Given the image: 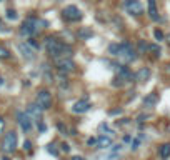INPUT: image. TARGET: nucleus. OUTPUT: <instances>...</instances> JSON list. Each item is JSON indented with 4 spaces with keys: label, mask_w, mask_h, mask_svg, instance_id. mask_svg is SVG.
<instances>
[{
    "label": "nucleus",
    "mask_w": 170,
    "mask_h": 160,
    "mask_svg": "<svg viewBox=\"0 0 170 160\" xmlns=\"http://www.w3.org/2000/svg\"><path fill=\"white\" fill-rule=\"evenodd\" d=\"M40 25H45L47 27V22H42L38 20L37 17H27L25 22L22 23L20 27V35H27V37H33L35 33L38 32Z\"/></svg>",
    "instance_id": "1"
},
{
    "label": "nucleus",
    "mask_w": 170,
    "mask_h": 160,
    "mask_svg": "<svg viewBox=\"0 0 170 160\" xmlns=\"http://www.w3.org/2000/svg\"><path fill=\"white\" fill-rule=\"evenodd\" d=\"M62 48H64V42H60L59 38H55V37L45 38V50L52 59H57V57L62 55Z\"/></svg>",
    "instance_id": "2"
},
{
    "label": "nucleus",
    "mask_w": 170,
    "mask_h": 160,
    "mask_svg": "<svg viewBox=\"0 0 170 160\" xmlns=\"http://www.w3.org/2000/svg\"><path fill=\"white\" fill-rule=\"evenodd\" d=\"M137 50L130 42H120V53H119V59H122L125 62H134L137 59Z\"/></svg>",
    "instance_id": "3"
},
{
    "label": "nucleus",
    "mask_w": 170,
    "mask_h": 160,
    "mask_svg": "<svg viewBox=\"0 0 170 160\" xmlns=\"http://www.w3.org/2000/svg\"><path fill=\"white\" fill-rule=\"evenodd\" d=\"M53 60H55V65H57L60 74H69V72L75 70V62L72 59H69V57H57Z\"/></svg>",
    "instance_id": "4"
},
{
    "label": "nucleus",
    "mask_w": 170,
    "mask_h": 160,
    "mask_svg": "<svg viewBox=\"0 0 170 160\" xmlns=\"http://www.w3.org/2000/svg\"><path fill=\"white\" fill-rule=\"evenodd\" d=\"M62 17H64L67 22H79V20L84 18L82 12L75 5H67L64 10H62Z\"/></svg>",
    "instance_id": "5"
},
{
    "label": "nucleus",
    "mask_w": 170,
    "mask_h": 160,
    "mask_svg": "<svg viewBox=\"0 0 170 160\" xmlns=\"http://www.w3.org/2000/svg\"><path fill=\"white\" fill-rule=\"evenodd\" d=\"M2 148H3L5 153L15 152V148H17V133L15 132L5 133V137H3V140H2Z\"/></svg>",
    "instance_id": "6"
},
{
    "label": "nucleus",
    "mask_w": 170,
    "mask_h": 160,
    "mask_svg": "<svg viewBox=\"0 0 170 160\" xmlns=\"http://www.w3.org/2000/svg\"><path fill=\"white\" fill-rule=\"evenodd\" d=\"M35 104L40 107L42 110H48L52 107V94L48 90H38Z\"/></svg>",
    "instance_id": "7"
},
{
    "label": "nucleus",
    "mask_w": 170,
    "mask_h": 160,
    "mask_svg": "<svg viewBox=\"0 0 170 160\" xmlns=\"http://www.w3.org/2000/svg\"><path fill=\"white\" fill-rule=\"evenodd\" d=\"M125 10H127L130 15L138 17V15L143 13V5L138 2V0H127V2H125Z\"/></svg>",
    "instance_id": "8"
},
{
    "label": "nucleus",
    "mask_w": 170,
    "mask_h": 160,
    "mask_svg": "<svg viewBox=\"0 0 170 160\" xmlns=\"http://www.w3.org/2000/svg\"><path fill=\"white\" fill-rule=\"evenodd\" d=\"M17 122H18L20 128H22L25 133H28V132L32 130V119L28 117V114H25V112H18V114H17Z\"/></svg>",
    "instance_id": "9"
},
{
    "label": "nucleus",
    "mask_w": 170,
    "mask_h": 160,
    "mask_svg": "<svg viewBox=\"0 0 170 160\" xmlns=\"http://www.w3.org/2000/svg\"><path fill=\"white\" fill-rule=\"evenodd\" d=\"M90 102H89V99L87 97H84V99H80V100H77L75 104H74V107H72V112L74 114H85V112H89L90 110Z\"/></svg>",
    "instance_id": "10"
},
{
    "label": "nucleus",
    "mask_w": 170,
    "mask_h": 160,
    "mask_svg": "<svg viewBox=\"0 0 170 160\" xmlns=\"http://www.w3.org/2000/svg\"><path fill=\"white\" fill-rule=\"evenodd\" d=\"M115 70H117V75H120L125 82L135 80V74H132V70L127 65H115Z\"/></svg>",
    "instance_id": "11"
},
{
    "label": "nucleus",
    "mask_w": 170,
    "mask_h": 160,
    "mask_svg": "<svg viewBox=\"0 0 170 160\" xmlns=\"http://www.w3.org/2000/svg\"><path fill=\"white\" fill-rule=\"evenodd\" d=\"M17 48H18V52L22 53V57H23V59L32 60L33 57H35V53H33L35 50H33V48H32L30 45H28V43H23V42H20V43L17 45Z\"/></svg>",
    "instance_id": "12"
},
{
    "label": "nucleus",
    "mask_w": 170,
    "mask_h": 160,
    "mask_svg": "<svg viewBox=\"0 0 170 160\" xmlns=\"http://www.w3.org/2000/svg\"><path fill=\"white\" fill-rule=\"evenodd\" d=\"M27 114H28V117H30L32 120L35 119L37 122H40V115H42V109L38 107L37 104H30L27 107Z\"/></svg>",
    "instance_id": "13"
},
{
    "label": "nucleus",
    "mask_w": 170,
    "mask_h": 160,
    "mask_svg": "<svg viewBox=\"0 0 170 160\" xmlns=\"http://www.w3.org/2000/svg\"><path fill=\"white\" fill-rule=\"evenodd\" d=\"M77 37H79V40H90L94 37V30L90 27H80L77 30Z\"/></svg>",
    "instance_id": "14"
},
{
    "label": "nucleus",
    "mask_w": 170,
    "mask_h": 160,
    "mask_svg": "<svg viewBox=\"0 0 170 160\" xmlns=\"http://www.w3.org/2000/svg\"><path fill=\"white\" fill-rule=\"evenodd\" d=\"M150 75H152L150 69H147V67H142V69L135 74V82H145V80L150 79Z\"/></svg>",
    "instance_id": "15"
},
{
    "label": "nucleus",
    "mask_w": 170,
    "mask_h": 160,
    "mask_svg": "<svg viewBox=\"0 0 170 160\" xmlns=\"http://www.w3.org/2000/svg\"><path fill=\"white\" fill-rule=\"evenodd\" d=\"M112 135H105V133H102L100 137H99V142H97V147L99 148H109L110 145H112Z\"/></svg>",
    "instance_id": "16"
},
{
    "label": "nucleus",
    "mask_w": 170,
    "mask_h": 160,
    "mask_svg": "<svg viewBox=\"0 0 170 160\" xmlns=\"http://www.w3.org/2000/svg\"><path fill=\"white\" fill-rule=\"evenodd\" d=\"M158 102V94H155V92H152V94L145 95L143 97V107H155V104Z\"/></svg>",
    "instance_id": "17"
},
{
    "label": "nucleus",
    "mask_w": 170,
    "mask_h": 160,
    "mask_svg": "<svg viewBox=\"0 0 170 160\" xmlns=\"http://www.w3.org/2000/svg\"><path fill=\"white\" fill-rule=\"evenodd\" d=\"M158 157H160V160H168L170 158V142L162 143L158 147Z\"/></svg>",
    "instance_id": "18"
},
{
    "label": "nucleus",
    "mask_w": 170,
    "mask_h": 160,
    "mask_svg": "<svg viewBox=\"0 0 170 160\" xmlns=\"http://www.w3.org/2000/svg\"><path fill=\"white\" fill-rule=\"evenodd\" d=\"M148 15L152 20H158V15H157V2L155 0H148Z\"/></svg>",
    "instance_id": "19"
},
{
    "label": "nucleus",
    "mask_w": 170,
    "mask_h": 160,
    "mask_svg": "<svg viewBox=\"0 0 170 160\" xmlns=\"http://www.w3.org/2000/svg\"><path fill=\"white\" fill-rule=\"evenodd\" d=\"M109 53H110V55H114V57H119V53H120V43L119 42L110 43V45H109Z\"/></svg>",
    "instance_id": "20"
},
{
    "label": "nucleus",
    "mask_w": 170,
    "mask_h": 160,
    "mask_svg": "<svg viewBox=\"0 0 170 160\" xmlns=\"http://www.w3.org/2000/svg\"><path fill=\"white\" fill-rule=\"evenodd\" d=\"M125 84H127V82H125L120 75H115V77H114V80H112V87H119V89H122Z\"/></svg>",
    "instance_id": "21"
},
{
    "label": "nucleus",
    "mask_w": 170,
    "mask_h": 160,
    "mask_svg": "<svg viewBox=\"0 0 170 160\" xmlns=\"http://www.w3.org/2000/svg\"><path fill=\"white\" fill-rule=\"evenodd\" d=\"M148 48H150L148 43H145L143 40H140V42H138V53H145V52H148Z\"/></svg>",
    "instance_id": "22"
},
{
    "label": "nucleus",
    "mask_w": 170,
    "mask_h": 160,
    "mask_svg": "<svg viewBox=\"0 0 170 160\" xmlns=\"http://www.w3.org/2000/svg\"><path fill=\"white\" fill-rule=\"evenodd\" d=\"M0 59H3V60H5V59H10V52H8L3 45H0Z\"/></svg>",
    "instance_id": "23"
},
{
    "label": "nucleus",
    "mask_w": 170,
    "mask_h": 160,
    "mask_svg": "<svg viewBox=\"0 0 170 160\" xmlns=\"http://www.w3.org/2000/svg\"><path fill=\"white\" fill-rule=\"evenodd\" d=\"M5 17L8 18V20H17V18H18L17 12H15V10H12V8H10V10H7V12H5Z\"/></svg>",
    "instance_id": "24"
},
{
    "label": "nucleus",
    "mask_w": 170,
    "mask_h": 160,
    "mask_svg": "<svg viewBox=\"0 0 170 160\" xmlns=\"http://www.w3.org/2000/svg\"><path fill=\"white\" fill-rule=\"evenodd\" d=\"M148 52H153L155 55H160V52H162V48H160V45H157V43H150V48Z\"/></svg>",
    "instance_id": "25"
},
{
    "label": "nucleus",
    "mask_w": 170,
    "mask_h": 160,
    "mask_svg": "<svg viewBox=\"0 0 170 160\" xmlns=\"http://www.w3.org/2000/svg\"><path fill=\"white\" fill-rule=\"evenodd\" d=\"M27 43L33 48V50H38V48H40V43H38V42L35 40V38H32V37L28 38V42H27Z\"/></svg>",
    "instance_id": "26"
},
{
    "label": "nucleus",
    "mask_w": 170,
    "mask_h": 160,
    "mask_svg": "<svg viewBox=\"0 0 170 160\" xmlns=\"http://www.w3.org/2000/svg\"><path fill=\"white\" fill-rule=\"evenodd\" d=\"M153 37H155V40H163V32L162 30H160V28H155V30H153Z\"/></svg>",
    "instance_id": "27"
},
{
    "label": "nucleus",
    "mask_w": 170,
    "mask_h": 160,
    "mask_svg": "<svg viewBox=\"0 0 170 160\" xmlns=\"http://www.w3.org/2000/svg\"><path fill=\"white\" fill-rule=\"evenodd\" d=\"M47 150H48V153H52V155H55V157H57V155H59V150H57L55 148V145H48V147H47Z\"/></svg>",
    "instance_id": "28"
},
{
    "label": "nucleus",
    "mask_w": 170,
    "mask_h": 160,
    "mask_svg": "<svg viewBox=\"0 0 170 160\" xmlns=\"http://www.w3.org/2000/svg\"><path fill=\"white\" fill-rule=\"evenodd\" d=\"M97 142H99V138H95V137H90L89 140H87V145H89V147H94V145H97Z\"/></svg>",
    "instance_id": "29"
},
{
    "label": "nucleus",
    "mask_w": 170,
    "mask_h": 160,
    "mask_svg": "<svg viewBox=\"0 0 170 160\" xmlns=\"http://www.w3.org/2000/svg\"><path fill=\"white\" fill-rule=\"evenodd\" d=\"M23 150H27V152L32 150V142L30 140H25V142H23Z\"/></svg>",
    "instance_id": "30"
},
{
    "label": "nucleus",
    "mask_w": 170,
    "mask_h": 160,
    "mask_svg": "<svg viewBox=\"0 0 170 160\" xmlns=\"http://www.w3.org/2000/svg\"><path fill=\"white\" fill-rule=\"evenodd\" d=\"M60 150H62V152H65V153H67V152H70V145L64 142V143L60 145Z\"/></svg>",
    "instance_id": "31"
},
{
    "label": "nucleus",
    "mask_w": 170,
    "mask_h": 160,
    "mask_svg": "<svg viewBox=\"0 0 170 160\" xmlns=\"http://www.w3.org/2000/svg\"><path fill=\"white\" fill-rule=\"evenodd\" d=\"M138 145H140V138H134L132 140V150H137Z\"/></svg>",
    "instance_id": "32"
},
{
    "label": "nucleus",
    "mask_w": 170,
    "mask_h": 160,
    "mask_svg": "<svg viewBox=\"0 0 170 160\" xmlns=\"http://www.w3.org/2000/svg\"><path fill=\"white\" fill-rule=\"evenodd\" d=\"M57 128H59L60 132H64V133H67V127H65L64 124H60V122H59V124H57Z\"/></svg>",
    "instance_id": "33"
},
{
    "label": "nucleus",
    "mask_w": 170,
    "mask_h": 160,
    "mask_svg": "<svg viewBox=\"0 0 170 160\" xmlns=\"http://www.w3.org/2000/svg\"><path fill=\"white\" fill-rule=\"evenodd\" d=\"M5 130V120H3V117H0V133Z\"/></svg>",
    "instance_id": "34"
},
{
    "label": "nucleus",
    "mask_w": 170,
    "mask_h": 160,
    "mask_svg": "<svg viewBox=\"0 0 170 160\" xmlns=\"http://www.w3.org/2000/svg\"><path fill=\"white\" fill-rule=\"evenodd\" d=\"M109 114H110V115H120V114H122V110H120V109H115V110H110Z\"/></svg>",
    "instance_id": "35"
},
{
    "label": "nucleus",
    "mask_w": 170,
    "mask_h": 160,
    "mask_svg": "<svg viewBox=\"0 0 170 160\" xmlns=\"http://www.w3.org/2000/svg\"><path fill=\"white\" fill-rule=\"evenodd\" d=\"M38 130H40V132H45V130H47V127H45V124H38Z\"/></svg>",
    "instance_id": "36"
},
{
    "label": "nucleus",
    "mask_w": 170,
    "mask_h": 160,
    "mask_svg": "<svg viewBox=\"0 0 170 160\" xmlns=\"http://www.w3.org/2000/svg\"><path fill=\"white\" fill-rule=\"evenodd\" d=\"M145 119H148V115H140V117H138V122L142 124V122H143Z\"/></svg>",
    "instance_id": "37"
},
{
    "label": "nucleus",
    "mask_w": 170,
    "mask_h": 160,
    "mask_svg": "<svg viewBox=\"0 0 170 160\" xmlns=\"http://www.w3.org/2000/svg\"><path fill=\"white\" fill-rule=\"evenodd\" d=\"M72 160H85L82 155H75V157H72Z\"/></svg>",
    "instance_id": "38"
},
{
    "label": "nucleus",
    "mask_w": 170,
    "mask_h": 160,
    "mask_svg": "<svg viewBox=\"0 0 170 160\" xmlns=\"http://www.w3.org/2000/svg\"><path fill=\"white\" fill-rule=\"evenodd\" d=\"M3 84V79H2V77H0V85H2Z\"/></svg>",
    "instance_id": "39"
},
{
    "label": "nucleus",
    "mask_w": 170,
    "mask_h": 160,
    "mask_svg": "<svg viewBox=\"0 0 170 160\" xmlns=\"http://www.w3.org/2000/svg\"><path fill=\"white\" fill-rule=\"evenodd\" d=\"M167 67H168V72H170V64H168V65H167Z\"/></svg>",
    "instance_id": "40"
},
{
    "label": "nucleus",
    "mask_w": 170,
    "mask_h": 160,
    "mask_svg": "<svg viewBox=\"0 0 170 160\" xmlns=\"http://www.w3.org/2000/svg\"><path fill=\"white\" fill-rule=\"evenodd\" d=\"M168 43H170V37H168Z\"/></svg>",
    "instance_id": "41"
}]
</instances>
